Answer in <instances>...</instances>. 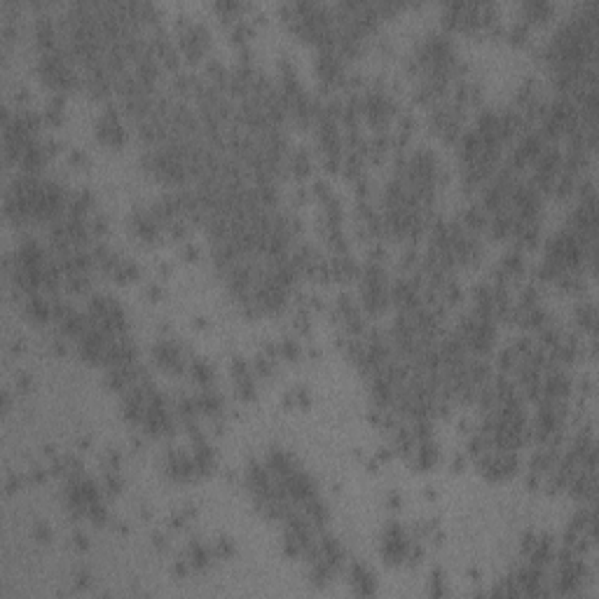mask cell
<instances>
[{"mask_svg":"<svg viewBox=\"0 0 599 599\" xmlns=\"http://www.w3.org/2000/svg\"><path fill=\"white\" fill-rule=\"evenodd\" d=\"M426 593H428L431 597H443V595H447V583H445L443 569H433V571H431Z\"/></svg>","mask_w":599,"mask_h":599,"instance_id":"30","label":"cell"},{"mask_svg":"<svg viewBox=\"0 0 599 599\" xmlns=\"http://www.w3.org/2000/svg\"><path fill=\"white\" fill-rule=\"evenodd\" d=\"M33 539L38 543H50L52 541V527L47 522H36L33 527Z\"/></svg>","mask_w":599,"mask_h":599,"instance_id":"33","label":"cell"},{"mask_svg":"<svg viewBox=\"0 0 599 599\" xmlns=\"http://www.w3.org/2000/svg\"><path fill=\"white\" fill-rule=\"evenodd\" d=\"M454 333H457L459 340L464 342V347L468 349L470 356L487 358V354H490L494 347V342H497V321L473 309L470 314L461 318Z\"/></svg>","mask_w":599,"mask_h":599,"instance_id":"3","label":"cell"},{"mask_svg":"<svg viewBox=\"0 0 599 599\" xmlns=\"http://www.w3.org/2000/svg\"><path fill=\"white\" fill-rule=\"evenodd\" d=\"M75 581H77V588H80V590H85L87 585H90L92 576H90V573H87V571H77V573H75Z\"/></svg>","mask_w":599,"mask_h":599,"instance_id":"39","label":"cell"},{"mask_svg":"<svg viewBox=\"0 0 599 599\" xmlns=\"http://www.w3.org/2000/svg\"><path fill=\"white\" fill-rule=\"evenodd\" d=\"M40 115H43L45 124L59 126L63 122V117H66V94H52L45 103V110Z\"/></svg>","mask_w":599,"mask_h":599,"instance_id":"21","label":"cell"},{"mask_svg":"<svg viewBox=\"0 0 599 599\" xmlns=\"http://www.w3.org/2000/svg\"><path fill=\"white\" fill-rule=\"evenodd\" d=\"M311 195L318 199V204H323V202H328L335 193L325 180H314V185H311Z\"/></svg>","mask_w":599,"mask_h":599,"instance_id":"31","label":"cell"},{"mask_svg":"<svg viewBox=\"0 0 599 599\" xmlns=\"http://www.w3.org/2000/svg\"><path fill=\"white\" fill-rule=\"evenodd\" d=\"M70 543H73L75 550H90V539H87V534H82V531H75Z\"/></svg>","mask_w":599,"mask_h":599,"instance_id":"37","label":"cell"},{"mask_svg":"<svg viewBox=\"0 0 599 599\" xmlns=\"http://www.w3.org/2000/svg\"><path fill=\"white\" fill-rule=\"evenodd\" d=\"M10 405H12V394L10 391H5L3 394V412H10Z\"/></svg>","mask_w":599,"mask_h":599,"instance_id":"41","label":"cell"},{"mask_svg":"<svg viewBox=\"0 0 599 599\" xmlns=\"http://www.w3.org/2000/svg\"><path fill=\"white\" fill-rule=\"evenodd\" d=\"M162 473L169 477L171 482H195L199 480V473H197V466H195V459H193V452H185L180 450V447H171V450H166L162 454Z\"/></svg>","mask_w":599,"mask_h":599,"instance_id":"10","label":"cell"},{"mask_svg":"<svg viewBox=\"0 0 599 599\" xmlns=\"http://www.w3.org/2000/svg\"><path fill=\"white\" fill-rule=\"evenodd\" d=\"M309 405H311V396L305 387H293L284 394L286 410H307Z\"/></svg>","mask_w":599,"mask_h":599,"instance_id":"25","label":"cell"},{"mask_svg":"<svg viewBox=\"0 0 599 599\" xmlns=\"http://www.w3.org/2000/svg\"><path fill=\"white\" fill-rule=\"evenodd\" d=\"M188 374H190V379H193L195 384H199V387H213L215 370H213V365L206 361V358H199V356L190 358Z\"/></svg>","mask_w":599,"mask_h":599,"instance_id":"20","label":"cell"},{"mask_svg":"<svg viewBox=\"0 0 599 599\" xmlns=\"http://www.w3.org/2000/svg\"><path fill=\"white\" fill-rule=\"evenodd\" d=\"M183 560L190 564V569L193 571H202V569H209L211 562L215 560L213 557V550H211V543H202V541H190L185 553H183Z\"/></svg>","mask_w":599,"mask_h":599,"instance_id":"17","label":"cell"},{"mask_svg":"<svg viewBox=\"0 0 599 599\" xmlns=\"http://www.w3.org/2000/svg\"><path fill=\"white\" fill-rule=\"evenodd\" d=\"M464 119H466V108H461L459 103H454L450 97L428 110L431 131H433L438 139H443L445 143L459 141L461 131H464Z\"/></svg>","mask_w":599,"mask_h":599,"instance_id":"5","label":"cell"},{"mask_svg":"<svg viewBox=\"0 0 599 599\" xmlns=\"http://www.w3.org/2000/svg\"><path fill=\"white\" fill-rule=\"evenodd\" d=\"M555 12V3H550V0H524L520 3V17L524 23H541V21H548L550 14Z\"/></svg>","mask_w":599,"mask_h":599,"instance_id":"18","label":"cell"},{"mask_svg":"<svg viewBox=\"0 0 599 599\" xmlns=\"http://www.w3.org/2000/svg\"><path fill=\"white\" fill-rule=\"evenodd\" d=\"M477 473L490 482H503L510 480L517 470H520V457L515 450H499V447H490L480 457H475Z\"/></svg>","mask_w":599,"mask_h":599,"instance_id":"6","label":"cell"},{"mask_svg":"<svg viewBox=\"0 0 599 599\" xmlns=\"http://www.w3.org/2000/svg\"><path fill=\"white\" fill-rule=\"evenodd\" d=\"M276 349H279V358H281V361H298V358H302V354H305L302 345L295 338H291V335L279 340Z\"/></svg>","mask_w":599,"mask_h":599,"instance_id":"28","label":"cell"},{"mask_svg":"<svg viewBox=\"0 0 599 599\" xmlns=\"http://www.w3.org/2000/svg\"><path fill=\"white\" fill-rule=\"evenodd\" d=\"M499 7L492 3H445L443 26L447 31H464V33H490L497 26Z\"/></svg>","mask_w":599,"mask_h":599,"instance_id":"2","label":"cell"},{"mask_svg":"<svg viewBox=\"0 0 599 599\" xmlns=\"http://www.w3.org/2000/svg\"><path fill=\"white\" fill-rule=\"evenodd\" d=\"M286 169H288V173L295 176L298 180L307 178V176L311 173V169H314V159H311V153H309L307 148L293 150V153H288V157H286Z\"/></svg>","mask_w":599,"mask_h":599,"instance_id":"19","label":"cell"},{"mask_svg":"<svg viewBox=\"0 0 599 599\" xmlns=\"http://www.w3.org/2000/svg\"><path fill=\"white\" fill-rule=\"evenodd\" d=\"M23 316L36 325L50 323L54 316V298H50V295H45V293L26 295V300H23Z\"/></svg>","mask_w":599,"mask_h":599,"instance_id":"13","label":"cell"},{"mask_svg":"<svg viewBox=\"0 0 599 599\" xmlns=\"http://www.w3.org/2000/svg\"><path fill=\"white\" fill-rule=\"evenodd\" d=\"M234 382V394L239 401L244 403H251L255 401V396H258V377L251 372V374H244V377H237Z\"/></svg>","mask_w":599,"mask_h":599,"instance_id":"23","label":"cell"},{"mask_svg":"<svg viewBox=\"0 0 599 599\" xmlns=\"http://www.w3.org/2000/svg\"><path fill=\"white\" fill-rule=\"evenodd\" d=\"M211 550H213L215 560H230V557H234L237 546H234V541L230 539V536H218L211 543Z\"/></svg>","mask_w":599,"mask_h":599,"instance_id":"29","label":"cell"},{"mask_svg":"<svg viewBox=\"0 0 599 599\" xmlns=\"http://www.w3.org/2000/svg\"><path fill=\"white\" fill-rule=\"evenodd\" d=\"M68 164L75 166V169H85V166L90 164V159H87V155L82 153V150L73 148V150L68 153Z\"/></svg>","mask_w":599,"mask_h":599,"instance_id":"35","label":"cell"},{"mask_svg":"<svg viewBox=\"0 0 599 599\" xmlns=\"http://www.w3.org/2000/svg\"><path fill=\"white\" fill-rule=\"evenodd\" d=\"M143 293H146V298H148L150 302H159V300L164 298V291H162V286H159V284L146 286V291H143Z\"/></svg>","mask_w":599,"mask_h":599,"instance_id":"36","label":"cell"},{"mask_svg":"<svg viewBox=\"0 0 599 599\" xmlns=\"http://www.w3.org/2000/svg\"><path fill=\"white\" fill-rule=\"evenodd\" d=\"M529 36H531V26H529V23H524L522 19L513 21L506 28V33H503V38H506L508 43L515 45V47H524L527 43H529Z\"/></svg>","mask_w":599,"mask_h":599,"instance_id":"27","label":"cell"},{"mask_svg":"<svg viewBox=\"0 0 599 599\" xmlns=\"http://www.w3.org/2000/svg\"><path fill=\"white\" fill-rule=\"evenodd\" d=\"M276 363H279V358L274 356H267L265 351H258L253 358V374L255 377H260V379H269V377H274V372H276Z\"/></svg>","mask_w":599,"mask_h":599,"instance_id":"24","label":"cell"},{"mask_svg":"<svg viewBox=\"0 0 599 599\" xmlns=\"http://www.w3.org/2000/svg\"><path fill=\"white\" fill-rule=\"evenodd\" d=\"M387 506L394 508V510L401 508V494H398V492H389V494H387Z\"/></svg>","mask_w":599,"mask_h":599,"instance_id":"38","label":"cell"},{"mask_svg":"<svg viewBox=\"0 0 599 599\" xmlns=\"http://www.w3.org/2000/svg\"><path fill=\"white\" fill-rule=\"evenodd\" d=\"M457 220L461 222V227H464L466 232L475 234V237H482L487 232V220H490V215L485 213V209L480 204H468L461 209Z\"/></svg>","mask_w":599,"mask_h":599,"instance_id":"16","label":"cell"},{"mask_svg":"<svg viewBox=\"0 0 599 599\" xmlns=\"http://www.w3.org/2000/svg\"><path fill=\"white\" fill-rule=\"evenodd\" d=\"M358 295L361 309L367 316H382L391 307V276L384 262L365 260L358 271Z\"/></svg>","mask_w":599,"mask_h":599,"instance_id":"1","label":"cell"},{"mask_svg":"<svg viewBox=\"0 0 599 599\" xmlns=\"http://www.w3.org/2000/svg\"><path fill=\"white\" fill-rule=\"evenodd\" d=\"M87 316H90V323L94 328L103 330L106 335H110V338L129 333L126 311L113 295H106V293L92 295L90 302H87Z\"/></svg>","mask_w":599,"mask_h":599,"instance_id":"4","label":"cell"},{"mask_svg":"<svg viewBox=\"0 0 599 599\" xmlns=\"http://www.w3.org/2000/svg\"><path fill=\"white\" fill-rule=\"evenodd\" d=\"M28 387H31V377H28L26 372H21L19 377H17V389H19V391H26Z\"/></svg>","mask_w":599,"mask_h":599,"instance_id":"40","label":"cell"},{"mask_svg":"<svg viewBox=\"0 0 599 599\" xmlns=\"http://www.w3.org/2000/svg\"><path fill=\"white\" fill-rule=\"evenodd\" d=\"M126 227H129V232L143 244L159 242V237L164 232V227L157 222L153 211H150V206H136L129 215V220H126Z\"/></svg>","mask_w":599,"mask_h":599,"instance_id":"12","label":"cell"},{"mask_svg":"<svg viewBox=\"0 0 599 599\" xmlns=\"http://www.w3.org/2000/svg\"><path fill=\"white\" fill-rule=\"evenodd\" d=\"M405 459L410 461L412 468L431 470L438 464V459H441V450H438V445H436L433 438H428V441H417V443L412 445V450L407 452Z\"/></svg>","mask_w":599,"mask_h":599,"instance_id":"14","label":"cell"},{"mask_svg":"<svg viewBox=\"0 0 599 599\" xmlns=\"http://www.w3.org/2000/svg\"><path fill=\"white\" fill-rule=\"evenodd\" d=\"M211 47V31L202 21L195 19H180L178 21V52L190 63H197L206 57Z\"/></svg>","mask_w":599,"mask_h":599,"instance_id":"7","label":"cell"},{"mask_svg":"<svg viewBox=\"0 0 599 599\" xmlns=\"http://www.w3.org/2000/svg\"><path fill=\"white\" fill-rule=\"evenodd\" d=\"M47 477H50V470L36 466V468H31V473L26 475V482L28 485H45Z\"/></svg>","mask_w":599,"mask_h":599,"instance_id":"34","label":"cell"},{"mask_svg":"<svg viewBox=\"0 0 599 599\" xmlns=\"http://www.w3.org/2000/svg\"><path fill=\"white\" fill-rule=\"evenodd\" d=\"M410 543H412V539L407 536V531L403 529V524L396 522V520H391V522H387L384 529H382L379 553H382V557H384L387 564L398 566V564L407 562Z\"/></svg>","mask_w":599,"mask_h":599,"instance_id":"9","label":"cell"},{"mask_svg":"<svg viewBox=\"0 0 599 599\" xmlns=\"http://www.w3.org/2000/svg\"><path fill=\"white\" fill-rule=\"evenodd\" d=\"M101 487H103V494H106V497H117V494L124 490V477L119 473V468H103Z\"/></svg>","mask_w":599,"mask_h":599,"instance_id":"26","label":"cell"},{"mask_svg":"<svg viewBox=\"0 0 599 599\" xmlns=\"http://www.w3.org/2000/svg\"><path fill=\"white\" fill-rule=\"evenodd\" d=\"M190 358L193 356L188 354V349L173 338H162L153 345V363L164 372H171V374L188 372Z\"/></svg>","mask_w":599,"mask_h":599,"instance_id":"8","label":"cell"},{"mask_svg":"<svg viewBox=\"0 0 599 599\" xmlns=\"http://www.w3.org/2000/svg\"><path fill=\"white\" fill-rule=\"evenodd\" d=\"M349 585H351V593H356L361 597H370L377 593V578H374V573L367 569L363 562H351Z\"/></svg>","mask_w":599,"mask_h":599,"instance_id":"15","label":"cell"},{"mask_svg":"<svg viewBox=\"0 0 599 599\" xmlns=\"http://www.w3.org/2000/svg\"><path fill=\"white\" fill-rule=\"evenodd\" d=\"M180 258L183 260H188V262H197L199 260V246L195 244V242H183V246H180Z\"/></svg>","mask_w":599,"mask_h":599,"instance_id":"32","label":"cell"},{"mask_svg":"<svg viewBox=\"0 0 599 599\" xmlns=\"http://www.w3.org/2000/svg\"><path fill=\"white\" fill-rule=\"evenodd\" d=\"M576 323L581 325V330H585L590 338H595L597 333V307L595 302L583 300L576 307Z\"/></svg>","mask_w":599,"mask_h":599,"instance_id":"22","label":"cell"},{"mask_svg":"<svg viewBox=\"0 0 599 599\" xmlns=\"http://www.w3.org/2000/svg\"><path fill=\"white\" fill-rule=\"evenodd\" d=\"M94 131H97V141L106 148L119 150L126 143V129H124L122 119H119V113L115 106H106V110L97 117Z\"/></svg>","mask_w":599,"mask_h":599,"instance_id":"11","label":"cell"}]
</instances>
